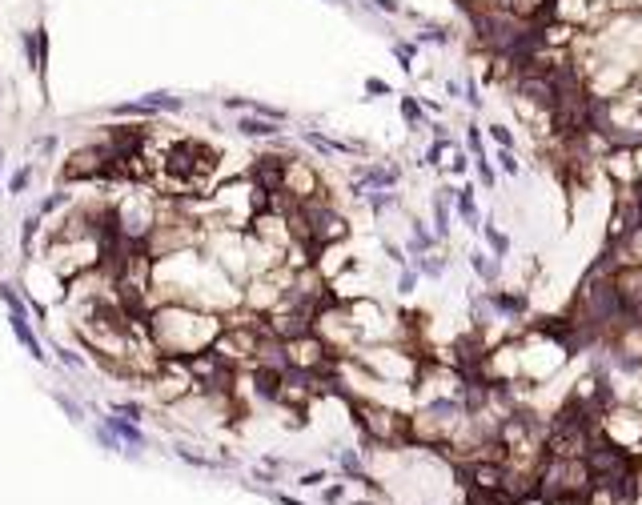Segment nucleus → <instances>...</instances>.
<instances>
[{
    "mask_svg": "<svg viewBox=\"0 0 642 505\" xmlns=\"http://www.w3.org/2000/svg\"><path fill=\"white\" fill-rule=\"evenodd\" d=\"M148 333L153 345L165 357H193L217 345V337L225 333V321L213 313H201L193 305H165L148 317Z\"/></svg>",
    "mask_w": 642,
    "mask_h": 505,
    "instance_id": "1",
    "label": "nucleus"
},
{
    "mask_svg": "<svg viewBox=\"0 0 642 505\" xmlns=\"http://www.w3.org/2000/svg\"><path fill=\"white\" fill-rule=\"evenodd\" d=\"M346 405H349V413H354V425L361 429V437L370 445H385V449L409 445V425H414V417H406V413H397V409H390V405H378V401H366V397H349Z\"/></svg>",
    "mask_w": 642,
    "mask_h": 505,
    "instance_id": "2",
    "label": "nucleus"
},
{
    "mask_svg": "<svg viewBox=\"0 0 642 505\" xmlns=\"http://www.w3.org/2000/svg\"><path fill=\"white\" fill-rule=\"evenodd\" d=\"M402 181V169L397 165H382V160H361L354 177H349V189L354 197H366V193H378V189H397Z\"/></svg>",
    "mask_w": 642,
    "mask_h": 505,
    "instance_id": "3",
    "label": "nucleus"
},
{
    "mask_svg": "<svg viewBox=\"0 0 642 505\" xmlns=\"http://www.w3.org/2000/svg\"><path fill=\"white\" fill-rule=\"evenodd\" d=\"M346 309H349V317H354V325H358L361 329V341H366V337H378V333H382V325L390 317H385V309L378 305V301H373V297H354V301H346Z\"/></svg>",
    "mask_w": 642,
    "mask_h": 505,
    "instance_id": "4",
    "label": "nucleus"
},
{
    "mask_svg": "<svg viewBox=\"0 0 642 505\" xmlns=\"http://www.w3.org/2000/svg\"><path fill=\"white\" fill-rule=\"evenodd\" d=\"M486 297H490V305H494V313L502 321H522L526 313H530V293H510V289H486Z\"/></svg>",
    "mask_w": 642,
    "mask_h": 505,
    "instance_id": "5",
    "label": "nucleus"
},
{
    "mask_svg": "<svg viewBox=\"0 0 642 505\" xmlns=\"http://www.w3.org/2000/svg\"><path fill=\"white\" fill-rule=\"evenodd\" d=\"M454 213L466 221V229L482 233V213H478V201H474V185H454Z\"/></svg>",
    "mask_w": 642,
    "mask_h": 505,
    "instance_id": "6",
    "label": "nucleus"
},
{
    "mask_svg": "<svg viewBox=\"0 0 642 505\" xmlns=\"http://www.w3.org/2000/svg\"><path fill=\"white\" fill-rule=\"evenodd\" d=\"M469 269L482 277V285H490V289H498V277H502V261L490 253V249H474V253H466Z\"/></svg>",
    "mask_w": 642,
    "mask_h": 505,
    "instance_id": "7",
    "label": "nucleus"
},
{
    "mask_svg": "<svg viewBox=\"0 0 642 505\" xmlns=\"http://www.w3.org/2000/svg\"><path fill=\"white\" fill-rule=\"evenodd\" d=\"M433 245H438V237L430 233V225L421 221V217H409V241H406L409 261H414V257H426V253H433Z\"/></svg>",
    "mask_w": 642,
    "mask_h": 505,
    "instance_id": "8",
    "label": "nucleus"
},
{
    "mask_svg": "<svg viewBox=\"0 0 642 505\" xmlns=\"http://www.w3.org/2000/svg\"><path fill=\"white\" fill-rule=\"evenodd\" d=\"M237 133L241 136H253V141H273L281 133V121H269V117H257V112H245L237 121Z\"/></svg>",
    "mask_w": 642,
    "mask_h": 505,
    "instance_id": "9",
    "label": "nucleus"
},
{
    "mask_svg": "<svg viewBox=\"0 0 642 505\" xmlns=\"http://www.w3.org/2000/svg\"><path fill=\"white\" fill-rule=\"evenodd\" d=\"M301 141H305L309 148H317L321 157H346V153H354V145H349V141H337V136H325V133H317V129H305V133H301Z\"/></svg>",
    "mask_w": 642,
    "mask_h": 505,
    "instance_id": "10",
    "label": "nucleus"
},
{
    "mask_svg": "<svg viewBox=\"0 0 642 505\" xmlns=\"http://www.w3.org/2000/svg\"><path fill=\"white\" fill-rule=\"evenodd\" d=\"M390 52H394L397 69H402V73H406V76H414V64H418V52H421L418 37H402V40H390Z\"/></svg>",
    "mask_w": 642,
    "mask_h": 505,
    "instance_id": "11",
    "label": "nucleus"
},
{
    "mask_svg": "<svg viewBox=\"0 0 642 505\" xmlns=\"http://www.w3.org/2000/svg\"><path fill=\"white\" fill-rule=\"evenodd\" d=\"M397 109H402V121H406L409 133H418L421 124H426V117H430V112H426V105H421V97H402V105H397Z\"/></svg>",
    "mask_w": 642,
    "mask_h": 505,
    "instance_id": "12",
    "label": "nucleus"
},
{
    "mask_svg": "<svg viewBox=\"0 0 642 505\" xmlns=\"http://www.w3.org/2000/svg\"><path fill=\"white\" fill-rule=\"evenodd\" d=\"M482 237H486V249H490V253H494L498 261H502V257H510V237L502 233V229H498L494 221H482Z\"/></svg>",
    "mask_w": 642,
    "mask_h": 505,
    "instance_id": "13",
    "label": "nucleus"
},
{
    "mask_svg": "<svg viewBox=\"0 0 642 505\" xmlns=\"http://www.w3.org/2000/svg\"><path fill=\"white\" fill-rule=\"evenodd\" d=\"M358 8H370V13L385 16V20H402L406 16V0H361Z\"/></svg>",
    "mask_w": 642,
    "mask_h": 505,
    "instance_id": "14",
    "label": "nucleus"
},
{
    "mask_svg": "<svg viewBox=\"0 0 642 505\" xmlns=\"http://www.w3.org/2000/svg\"><path fill=\"white\" fill-rule=\"evenodd\" d=\"M13 333H16V337H21V345H25L28 353H33V357H45V353H40V341H37V333L28 329L25 313H13Z\"/></svg>",
    "mask_w": 642,
    "mask_h": 505,
    "instance_id": "15",
    "label": "nucleus"
},
{
    "mask_svg": "<svg viewBox=\"0 0 642 505\" xmlns=\"http://www.w3.org/2000/svg\"><path fill=\"white\" fill-rule=\"evenodd\" d=\"M109 429L129 445H145V433L136 429V421H129V417H109Z\"/></svg>",
    "mask_w": 642,
    "mask_h": 505,
    "instance_id": "16",
    "label": "nucleus"
},
{
    "mask_svg": "<svg viewBox=\"0 0 642 505\" xmlns=\"http://www.w3.org/2000/svg\"><path fill=\"white\" fill-rule=\"evenodd\" d=\"M145 105H148L153 112H181V109H185V100L173 97V93H148Z\"/></svg>",
    "mask_w": 642,
    "mask_h": 505,
    "instance_id": "17",
    "label": "nucleus"
},
{
    "mask_svg": "<svg viewBox=\"0 0 642 505\" xmlns=\"http://www.w3.org/2000/svg\"><path fill=\"white\" fill-rule=\"evenodd\" d=\"M474 177H478V185L486 189V193H494V189H498V173H494V160H490V157L474 160Z\"/></svg>",
    "mask_w": 642,
    "mask_h": 505,
    "instance_id": "18",
    "label": "nucleus"
},
{
    "mask_svg": "<svg viewBox=\"0 0 642 505\" xmlns=\"http://www.w3.org/2000/svg\"><path fill=\"white\" fill-rule=\"evenodd\" d=\"M414 265L421 269V277H433V281H438V277L445 273V265H450V261H445L442 253H426V257H414Z\"/></svg>",
    "mask_w": 642,
    "mask_h": 505,
    "instance_id": "19",
    "label": "nucleus"
},
{
    "mask_svg": "<svg viewBox=\"0 0 642 505\" xmlns=\"http://www.w3.org/2000/svg\"><path fill=\"white\" fill-rule=\"evenodd\" d=\"M494 160H498V169H502L506 177H522V160H518L514 148H494Z\"/></svg>",
    "mask_w": 642,
    "mask_h": 505,
    "instance_id": "20",
    "label": "nucleus"
},
{
    "mask_svg": "<svg viewBox=\"0 0 642 505\" xmlns=\"http://www.w3.org/2000/svg\"><path fill=\"white\" fill-rule=\"evenodd\" d=\"M469 169H474L469 148H450V177H466Z\"/></svg>",
    "mask_w": 642,
    "mask_h": 505,
    "instance_id": "21",
    "label": "nucleus"
},
{
    "mask_svg": "<svg viewBox=\"0 0 642 505\" xmlns=\"http://www.w3.org/2000/svg\"><path fill=\"white\" fill-rule=\"evenodd\" d=\"M466 145H469V157H490L486 153V136H482V124H466Z\"/></svg>",
    "mask_w": 642,
    "mask_h": 505,
    "instance_id": "22",
    "label": "nucleus"
},
{
    "mask_svg": "<svg viewBox=\"0 0 642 505\" xmlns=\"http://www.w3.org/2000/svg\"><path fill=\"white\" fill-rule=\"evenodd\" d=\"M418 281H421V269H418V265H406V269L397 273V293L409 297L414 289H418Z\"/></svg>",
    "mask_w": 642,
    "mask_h": 505,
    "instance_id": "23",
    "label": "nucleus"
},
{
    "mask_svg": "<svg viewBox=\"0 0 642 505\" xmlns=\"http://www.w3.org/2000/svg\"><path fill=\"white\" fill-rule=\"evenodd\" d=\"M486 136H490V145H494V148H514V145H518V141H514V133H510L506 124H498V121L486 129Z\"/></svg>",
    "mask_w": 642,
    "mask_h": 505,
    "instance_id": "24",
    "label": "nucleus"
},
{
    "mask_svg": "<svg viewBox=\"0 0 642 505\" xmlns=\"http://www.w3.org/2000/svg\"><path fill=\"white\" fill-rule=\"evenodd\" d=\"M462 85H466V97H462V100H466L469 109L478 112L482 105H486V97H482V85H478V76H474V73H466V81H462Z\"/></svg>",
    "mask_w": 642,
    "mask_h": 505,
    "instance_id": "25",
    "label": "nucleus"
},
{
    "mask_svg": "<svg viewBox=\"0 0 642 505\" xmlns=\"http://www.w3.org/2000/svg\"><path fill=\"white\" fill-rule=\"evenodd\" d=\"M366 97L378 100V97H394V85L382 81V76H366Z\"/></svg>",
    "mask_w": 642,
    "mask_h": 505,
    "instance_id": "26",
    "label": "nucleus"
},
{
    "mask_svg": "<svg viewBox=\"0 0 642 505\" xmlns=\"http://www.w3.org/2000/svg\"><path fill=\"white\" fill-rule=\"evenodd\" d=\"M337 465L346 469V473H354V477H361V461L354 449H337Z\"/></svg>",
    "mask_w": 642,
    "mask_h": 505,
    "instance_id": "27",
    "label": "nucleus"
},
{
    "mask_svg": "<svg viewBox=\"0 0 642 505\" xmlns=\"http://www.w3.org/2000/svg\"><path fill=\"white\" fill-rule=\"evenodd\" d=\"M445 93H450V100H462L466 97V85H462L457 76H450V81H445Z\"/></svg>",
    "mask_w": 642,
    "mask_h": 505,
    "instance_id": "28",
    "label": "nucleus"
},
{
    "mask_svg": "<svg viewBox=\"0 0 642 505\" xmlns=\"http://www.w3.org/2000/svg\"><path fill=\"white\" fill-rule=\"evenodd\" d=\"M342 497H346V485H342V481H337V485H329V489H325V505H337V501H342Z\"/></svg>",
    "mask_w": 642,
    "mask_h": 505,
    "instance_id": "29",
    "label": "nucleus"
},
{
    "mask_svg": "<svg viewBox=\"0 0 642 505\" xmlns=\"http://www.w3.org/2000/svg\"><path fill=\"white\" fill-rule=\"evenodd\" d=\"M28 177H33V169H21V173L13 177V193H25V185H28Z\"/></svg>",
    "mask_w": 642,
    "mask_h": 505,
    "instance_id": "30",
    "label": "nucleus"
},
{
    "mask_svg": "<svg viewBox=\"0 0 642 505\" xmlns=\"http://www.w3.org/2000/svg\"><path fill=\"white\" fill-rule=\"evenodd\" d=\"M117 413H121V417H129V421H141V405H129V401H124V405H117Z\"/></svg>",
    "mask_w": 642,
    "mask_h": 505,
    "instance_id": "31",
    "label": "nucleus"
},
{
    "mask_svg": "<svg viewBox=\"0 0 642 505\" xmlns=\"http://www.w3.org/2000/svg\"><path fill=\"white\" fill-rule=\"evenodd\" d=\"M325 4H334V8H342V13H354V16H358V4H354V0H325Z\"/></svg>",
    "mask_w": 642,
    "mask_h": 505,
    "instance_id": "32",
    "label": "nucleus"
},
{
    "mask_svg": "<svg viewBox=\"0 0 642 505\" xmlns=\"http://www.w3.org/2000/svg\"><path fill=\"white\" fill-rule=\"evenodd\" d=\"M321 481H325V473H321V469H313V473H305V477H301V485H321Z\"/></svg>",
    "mask_w": 642,
    "mask_h": 505,
    "instance_id": "33",
    "label": "nucleus"
},
{
    "mask_svg": "<svg viewBox=\"0 0 642 505\" xmlns=\"http://www.w3.org/2000/svg\"><path fill=\"white\" fill-rule=\"evenodd\" d=\"M273 501H277V505H301L297 497H289V493H273Z\"/></svg>",
    "mask_w": 642,
    "mask_h": 505,
    "instance_id": "34",
    "label": "nucleus"
},
{
    "mask_svg": "<svg viewBox=\"0 0 642 505\" xmlns=\"http://www.w3.org/2000/svg\"><path fill=\"white\" fill-rule=\"evenodd\" d=\"M354 505H373V501H354Z\"/></svg>",
    "mask_w": 642,
    "mask_h": 505,
    "instance_id": "35",
    "label": "nucleus"
},
{
    "mask_svg": "<svg viewBox=\"0 0 642 505\" xmlns=\"http://www.w3.org/2000/svg\"><path fill=\"white\" fill-rule=\"evenodd\" d=\"M638 81H642V61H638Z\"/></svg>",
    "mask_w": 642,
    "mask_h": 505,
    "instance_id": "36",
    "label": "nucleus"
}]
</instances>
